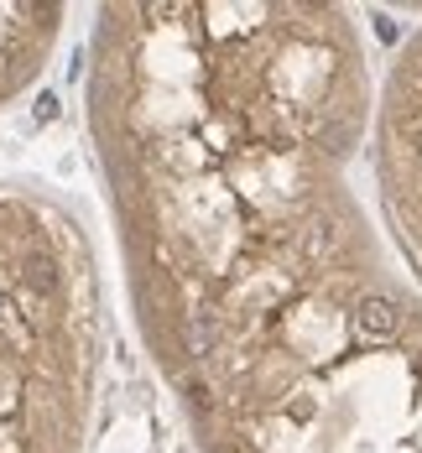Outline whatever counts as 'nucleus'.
<instances>
[{"label": "nucleus", "mask_w": 422, "mask_h": 453, "mask_svg": "<svg viewBox=\"0 0 422 453\" xmlns=\"http://www.w3.org/2000/svg\"><path fill=\"white\" fill-rule=\"evenodd\" d=\"M355 328H360L365 339H391V334L402 328V308H396L391 297H380V292H365V297L355 303Z\"/></svg>", "instance_id": "obj_1"}, {"label": "nucleus", "mask_w": 422, "mask_h": 453, "mask_svg": "<svg viewBox=\"0 0 422 453\" xmlns=\"http://www.w3.org/2000/svg\"><path fill=\"white\" fill-rule=\"evenodd\" d=\"M297 245H303V256H308V261H324V256L339 250V229L324 225V219H313V225L303 229V240H297Z\"/></svg>", "instance_id": "obj_2"}, {"label": "nucleus", "mask_w": 422, "mask_h": 453, "mask_svg": "<svg viewBox=\"0 0 422 453\" xmlns=\"http://www.w3.org/2000/svg\"><path fill=\"white\" fill-rule=\"evenodd\" d=\"M21 292H42V297H52V292H58V266H52L47 256H32L27 272H21Z\"/></svg>", "instance_id": "obj_3"}, {"label": "nucleus", "mask_w": 422, "mask_h": 453, "mask_svg": "<svg viewBox=\"0 0 422 453\" xmlns=\"http://www.w3.org/2000/svg\"><path fill=\"white\" fill-rule=\"evenodd\" d=\"M188 402H193V411H209L214 407V391H209L203 380H188Z\"/></svg>", "instance_id": "obj_4"}]
</instances>
